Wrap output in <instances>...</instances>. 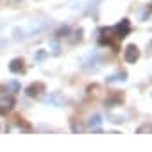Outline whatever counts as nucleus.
<instances>
[{
    "mask_svg": "<svg viewBox=\"0 0 152 152\" xmlns=\"http://www.w3.org/2000/svg\"><path fill=\"white\" fill-rule=\"evenodd\" d=\"M136 132H138V134H143V132H148V134H150V132H152V125H150V124H145V125L138 127Z\"/></svg>",
    "mask_w": 152,
    "mask_h": 152,
    "instance_id": "obj_9",
    "label": "nucleus"
},
{
    "mask_svg": "<svg viewBox=\"0 0 152 152\" xmlns=\"http://www.w3.org/2000/svg\"><path fill=\"white\" fill-rule=\"evenodd\" d=\"M113 32H116V38L118 39H124V38H127V34L131 32V27H129V20H122L120 23H116L113 29H111Z\"/></svg>",
    "mask_w": 152,
    "mask_h": 152,
    "instance_id": "obj_1",
    "label": "nucleus"
},
{
    "mask_svg": "<svg viewBox=\"0 0 152 152\" xmlns=\"http://www.w3.org/2000/svg\"><path fill=\"white\" fill-rule=\"evenodd\" d=\"M122 100H124V97H122L120 93H116V95H115L111 100H107V102H106V106H111V104H120Z\"/></svg>",
    "mask_w": 152,
    "mask_h": 152,
    "instance_id": "obj_11",
    "label": "nucleus"
},
{
    "mask_svg": "<svg viewBox=\"0 0 152 152\" xmlns=\"http://www.w3.org/2000/svg\"><path fill=\"white\" fill-rule=\"evenodd\" d=\"M47 57V50H39L38 54H36V61H43Z\"/></svg>",
    "mask_w": 152,
    "mask_h": 152,
    "instance_id": "obj_13",
    "label": "nucleus"
},
{
    "mask_svg": "<svg viewBox=\"0 0 152 152\" xmlns=\"http://www.w3.org/2000/svg\"><path fill=\"white\" fill-rule=\"evenodd\" d=\"M25 63H23V59L22 57H15L11 63H9V70L13 72V73H22L23 70H25V66H23Z\"/></svg>",
    "mask_w": 152,
    "mask_h": 152,
    "instance_id": "obj_4",
    "label": "nucleus"
},
{
    "mask_svg": "<svg viewBox=\"0 0 152 152\" xmlns=\"http://www.w3.org/2000/svg\"><path fill=\"white\" fill-rule=\"evenodd\" d=\"M150 13H152V7H145L143 13H141V20H147V18L150 16Z\"/></svg>",
    "mask_w": 152,
    "mask_h": 152,
    "instance_id": "obj_12",
    "label": "nucleus"
},
{
    "mask_svg": "<svg viewBox=\"0 0 152 152\" xmlns=\"http://www.w3.org/2000/svg\"><path fill=\"white\" fill-rule=\"evenodd\" d=\"M0 90H2V88H0Z\"/></svg>",
    "mask_w": 152,
    "mask_h": 152,
    "instance_id": "obj_16",
    "label": "nucleus"
},
{
    "mask_svg": "<svg viewBox=\"0 0 152 152\" xmlns=\"http://www.w3.org/2000/svg\"><path fill=\"white\" fill-rule=\"evenodd\" d=\"M127 79V73L125 72H118V73H115V75H111V77H107V83H116V81H125Z\"/></svg>",
    "mask_w": 152,
    "mask_h": 152,
    "instance_id": "obj_6",
    "label": "nucleus"
},
{
    "mask_svg": "<svg viewBox=\"0 0 152 152\" xmlns=\"http://www.w3.org/2000/svg\"><path fill=\"white\" fill-rule=\"evenodd\" d=\"M81 38H83V29H77L73 32V38H70V41L72 43H77V41H81Z\"/></svg>",
    "mask_w": 152,
    "mask_h": 152,
    "instance_id": "obj_10",
    "label": "nucleus"
},
{
    "mask_svg": "<svg viewBox=\"0 0 152 152\" xmlns=\"http://www.w3.org/2000/svg\"><path fill=\"white\" fill-rule=\"evenodd\" d=\"M15 97L11 95H4V97H0V115H6L7 111H11L15 107Z\"/></svg>",
    "mask_w": 152,
    "mask_h": 152,
    "instance_id": "obj_2",
    "label": "nucleus"
},
{
    "mask_svg": "<svg viewBox=\"0 0 152 152\" xmlns=\"http://www.w3.org/2000/svg\"><path fill=\"white\" fill-rule=\"evenodd\" d=\"M124 57L127 63H136L138 57H140V50L136 45H127L125 47V52H124Z\"/></svg>",
    "mask_w": 152,
    "mask_h": 152,
    "instance_id": "obj_3",
    "label": "nucleus"
},
{
    "mask_svg": "<svg viewBox=\"0 0 152 152\" xmlns=\"http://www.w3.org/2000/svg\"><path fill=\"white\" fill-rule=\"evenodd\" d=\"M68 34H70V27H68V25H63V27L57 29L56 38H64V36H68Z\"/></svg>",
    "mask_w": 152,
    "mask_h": 152,
    "instance_id": "obj_7",
    "label": "nucleus"
},
{
    "mask_svg": "<svg viewBox=\"0 0 152 152\" xmlns=\"http://www.w3.org/2000/svg\"><path fill=\"white\" fill-rule=\"evenodd\" d=\"M102 124V118H100V115H95V116H91L90 120H88V125L90 127H99Z\"/></svg>",
    "mask_w": 152,
    "mask_h": 152,
    "instance_id": "obj_8",
    "label": "nucleus"
},
{
    "mask_svg": "<svg viewBox=\"0 0 152 152\" xmlns=\"http://www.w3.org/2000/svg\"><path fill=\"white\" fill-rule=\"evenodd\" d=\"M9 86H11V90H15V91H18V88H20V86H18V83H11Z\"/></svg>",
    "mask_w": 152,
    "mask_h": 152,
    "instance_id": "obj_15",
    "label": "nucleus"
},
{
    "mask_svg": "<svg viewBox=\"0 0 152 152\" xmlns=\"http://www.w3.org/2000/svg\"><path fill=\"white\" fill-rule=\"evenodd\" d=\"M45 88H43V84H31V86H27L25 88V93L29 95V97H38L39 95V91H43Z\"/></svg>",
    "mask_w": 152,
    "mask_h": 152,
    "instance_id": "obj_5",
    "label": "nucleus"
},
{
    "mask_svg": "<svg viewBox=\"0 0 152 152\" xmlns=\"http://www.w3.org/2000/svg\"><path fill=\"white\" fill-rule=\"evenodd\" d=\"M50 45H52V48H54V52L57 54V52H59V47H57V43H56V39H52V43H50Z\"/></svg>",
    "mask_w": 152,
    "mask_h": 152,
    "instance_id": "obj_14",
    "label": "nucleus"
}]
</instances>
